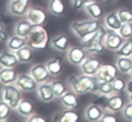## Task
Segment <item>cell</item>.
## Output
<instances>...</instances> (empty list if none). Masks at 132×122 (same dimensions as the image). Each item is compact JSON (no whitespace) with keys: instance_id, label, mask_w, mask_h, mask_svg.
<instances>
[{"instance_id":"1","label":"cell","mask_w":132,"mask_h":122,"mask_svg":"<svg viewBox=\"0 0 132 122\" xmlns=\"http://www.w3.org/2000/svg\"><path fill=\"white\" fill-rule=\"evenodd\" d=\"M67 81H68L70 89L75 91L78 95H83V94L88 93H98L99 79L96 78V75H86V74L81 73V75H70Z\"/></svg>"},{"instance_id":"2","label":"cell","mask_w":132,"mask_h":122,"mask_svg":"<svg viewBox=\"0 0 132 122\" xmlns=\"http://www.w3.org/2000/svg\"><path fill=\"white\" fill-rule=\"evenodd\" d=\"M105 35H106V29L100 27L96 32L90 33L83 40H80L81 46L85 48L89 54H94V56L100 54L105 49V45H104Z\"/></svg>"},{"instance_id":"3","label":"cell","mask_w":132,"mask_h":122,"mask_svg":"<svg viewBox=\"0 0 132 122\" xmlns=\"http://www.w3.org/2000/svg\"><path fill=\"white\" fill-rule=\"evenodd\" d=\"M70 31L73 32V35L77 36L79 40H83L90 33L96 32L100 27L101 23L99 20H80V21H73L70 22Z\"/></svg>"},{"instance_id":"4","label":"cell","mask_w":132,"mask_h":122,"mask_svg":"<svg viewBox=\"0 0 132 122\" xmlns=\"http://www.w3.org/2000/svg\"><path fill=\"white\" fill-rule=\"evenodd\" d=\"M48 32L43 26H35L27 36V45L34 51H42L48 45Z\"/></svg>"},{"instance_id":"5","label":"cell","mask_w":132,"mask_h":122,"mask_svg":"<svg viewBox=\"0 0 132 122\" xmlns=\"http://www.w3.org/2000/svg\"><path fill=\"white\" fill-rule=\"evenodd\" d=\"M22 93L23 91L17 86L16 84L3 85V88H1V100L7 102L14 110H16L20 101L23 99Z\"/></svg>"},{"instance_id":"6","label":"cell","mask_w":132,"mask_h":122,"mask_svg":"<svg viewBox=\"0 0 132 122\" xmlns=\"http://www.w3.org/2000/svg\"><path fill=\"white\" fill-rule=\"evenodd\" d=\"M101 65H103V63H101V60H100L96 56L89 54V56L83 60V63L79 65V68H80V72L83 74L94 76L98 74V72H99V69L101 68Z\"/></svg>"},{"instance_id":"7","label":"cell","mask_w":132,"mask_h":122,"mask_svg":"<svg viewBox=\"0 0 132 122\" xmlns=\"http://www.w3.org/2000/svg\"><path fill=\"white\" fill-rule=\"evenodd\" d=\"M89 56V53L86 52V49L83 46H70L69 49L65 52V57L70 64L73 65H80L83 60Z\"/></svg>"},{"instance_id":"8","label":"cell","mask_w":132,"mask_h":122,"mask_svg":"<svg viewBox=\"0 0 132 122\" xmlns=\"http://www.w3.org/2000/svg\"><path fill=\"white\" fill-rule=\"evenodd\" d=\"M123 42H125V38L117 31L106 30V35H105V40H104V45H105L106 49H109L111 52H116L121 48Z\"/></svg>"},{"instance_id":"9","label":"cell","mask_w":132,"mask_h":122,"mask_svg":"<svg viewBox=\"0 0 132 122\" xmlns=\"http://www.w3.org/2000/svg\"><path fill=\"white\" fill-rule=\"evenodd\" d=\"M31 0H9L6 10L12 16H25L27 10L30 9Z\"/></svg>"},{"instance_id":"10","label":"cell","mask_w":132,"mask_h":122,"mask_svg":"<svg viewBox=\"0 0 132 122\" xmlns=\"http://www.w3.org/2000/svg\"><path fill=\"white\" fill-rule=\"evenodd\" d=\"M23 18L27 19L34 26H43L46 23L48 16H47L46 10L37 7V6H30V9L27 10Z\"/></svg>"},{"instance_id":"11","label":"cell","mask_w":132,"mask_h":122,"mask_svg":"<svg viewBox=\"0 0 132 122\" xmlns=\"http://www.w3.org/2000/svg\"><path fill=\"white\" fill-rule=\"evenodd\" d=\"M17 86L22 90L23 93H31V91H36V89L38 86V83L36 81L34 76L29 73H22V74H19L16 80Z\"/></svg>"},{"instance_id":"12","label":"cell","mask_w":132,"mask_h":122,"mask_svg":"<svg viewBox=\"0 0 132 122\" xmlns=\"http://www.w3.org/2000/svg\"><path fill=\"white\" fill-rule=\"evenodd\" d=\"M119 74H120V72H119L116 65H112V64H103L101 68L99 69L98 74H96V78L100 81H109V83H111L115 78L119 76Z\"/></svg>"},{"instance_id":"13","label":"cell","mask_w":132,"mask_h":122,"mask_svg":"<svg viewBox=\"0 0 132 122\" xmlns=\"http://www.w3.org/2000/svg\"><path fill=\"white\" fill-rule=\"evenodd\" d=\"M36 93H37L38 99L41 101H43V102H51V101L56 99V95H54V91L52 89L51 81H46V83L38 84V86L36 89Z\"/></svg>"},{"instance_id":"14","label":"cell","mask_w":132,"mask_h":122,"mask_svg":"<svg viewBox=\"0 0 132 122\" xmlns=\"http://www.w3.org/2000/svg\"><path fill=\"white\" fill-rule=\"evenodd\" d=\"M30 74L34 76L36 81L41 84V83H46V81L50 80V72L47 69L46 64H42V63H37L34 64L31 68H30Z\"/></svg>"},{"instance_id":"15","label":"cell","mask_w":132,"mask_h":122,"mask_svg":"<svg viewBox=\"0 0 132 122\" xmlns=\"http://www.w3.org/2000/svg\"><path fill=\"white\" fill-rule=\"evenodd\" d=\"M125 106V101L122 99L119 93H114L108 96L106 99V102H105V110H109V111H112V112H121L122 109Z\"/></svg>"},{"instance_id":"16","label":"cell","mask_w":132,"mask_h":122,"mask_svg":"<svg viewBox=\"0 0 132 122\" xmlns=\"http://www.w3.org/2000/svg\"><path fill=\"white\" fill-rule=\"evenodd\" d=\"M104 109L103 106L95 104V102H92L90 105L86 106L85 111H84V117H85L86 121L90 122H98L101 120V117L104 115Z\"/></svg>"},{"instance_id":"17","label":"cell","mask_w":132,"mask_h":122,"mask_svg":"<svg viewBox=\"0 0 132 122\" xmlns=\"http://www.w3.org/2000/svg\"><path fill=\"white\" fill-rule=\"evenodd\" d=\"M51 46L57 52H67L70 47V40L67 35L59 33V35L53 36V38L51 40Z\"/></svg>"},{"instance_id":"18","label":"cell","mask_w":132,"mask_h":122,"mask_svg":"<svg viewBox=\"0 0 132 122\" xmlns=\"http://www.w3.org/2000/svg\"><path fill=\"white\" fill-rule=\"evenodd\" d=\"M61 100V104L63 105V107L65 109H77L79 106V98H78V94L73 91L72 89L67 90L65 93L59 98Z\"/></svg>"},{"instance_id":"19","label":"cell","mask_w":132,"mask_h":122,"mask_svg":"<svg viewBox=\"0 0 132 122\" xmlns=\"http://www.w3.org/2000/svg\"><path fill=\"white\" fill-rule=\"evenodd\" d=\"M79 120L80 117L74 111V109H65L63 111H59L52 117V121L56 122H77Z\"/></svg>"},{"instance_id":"20","label":"cell","mask_w":132,"mask_h":122,"mask_svg":"<svg viewBox=\"0 0 132 122\" xmlns=\"http://www.w3.org/2000/svg\"><path fill=\"white\" fill-rule=\"evenodd\" d=\"M103 23L106 30L117 31V32H119L120 27L122 26V22H121V20L116 11L109 12L108 15H105V16H104V20H103Z\"/></svg>"},{"instance_id":"21","label":"cell","mask_w":132,"mask_h":122,"mask_svg":"<svg viewBox=\"0 0 132 122\" xmlns=\"http://www.w3.org/2000/svg\"><path fill=\"white\" fill-rule=\"evenodd\" d=\"M34 27L35 26L30 22L27 19L23 18V19H21L20 21H17V22L15 23V26H14V33L21 36V37H26V38H27V36L30 35V32L32 31Z\"/></svg>"},{"instance_id":"22","label":"cell","mask_w":132,"mask_h":122,"mask_svg":"<svg viewBox=\"0 0 132 122\" xmlns=\"http://www.w3.org/2000/svg\"><path fill=\"white\" fill-rule=\"evenodd\" d=\"M26 45H27V38L15 35V33H14V36H10L6 40V48L11 52H17L19 49H21Z\"/></svg>"},{"instance_id":"23","label":"cell","mask_w":132,"mask_h":122,"mask_svg":"<svg viewBox=\"0 0 132 122\" xmlns=\"http://www.w3.org/2000/svg\"><path fill=\"white\" fill-rule=\"evenodd\" d=\"M20 63L17 59L16 52H11L7 49V52H3L0 56V65L1 68H15Z\"/></svg>"},{"instance_id":"24","label":"cell","mask_w":132,"mask_h":122,"mask_svg":"<svg viewBox=\"0 0 132 122\" xmlns=\"http://www.w3.org/2000/svg\"><path fill=\"white\" fill-rule=\"evenodd\" d=\"M17 72L15 68H1L0 69V83L1 85L15 84L17 80Z\"/></svg>"},{"instance_id":"25","label":"cell","mask_w":132,"mask_h":122,"mask_svg":"<svg viewBox=\"0 0 132 122\" xmlns=\"http://www.w3.org/2000/svg\"><path fill=\"white\" fill-rule=\"evenodd\" d=\"M45 64H46V67H47V69H48V72H50L51 76H53V78H57V76H59L63 73L62 59L59 58V57H54V58L48 59Z\"/></svg>"},{"instance_id":"26","label":"cell","mask_w":132,"mask_h":122,"mask_svg":"<svg viewBox=\"0 0 132 122\" xmlns=\"http://www.w3.org/2000/svg\"><path fill=\"white\" fill-rule=\"evenodd\" d=\"M47 9H48V12L56 18L63 16L65 12V5L63 0H48Z\"/></svg>"},{"instance_id":"27","label":"cell","mask_w":132,"mask_h":122,"mask_svg":"<svg viewBox=\"0 0 132 122\" xmlns=\"http://www.w3.org/2000/svg\"><path fill=\"white\" fill-rule=\"evenodd\" d=\"M34 111H35L34 102L29 99H22L20 101L19 106L16 107V112L20 116H22L23 118H26V117L31 116L32 114H35Z\"/></svg>"},{"instance_id":"28","label":"cell","mask_w":132,"mask_h":122,"mask_svg":"<svg viewBox=\"0 0 132 122\" xmlns=\"http://www.w3.org/2000/svg\"><path fill=\"white\" fill-rule=\"evenodd\" d=\"M84 11L89 16V19H93V20H100L103 18V7L98 1H93L90 4H88L84 7Z\"/></svg>"},{"instance_id":"29","label":"cell","mask_w":132,"mask_h":122,"mask_svg":"<svg viewBox=\"0 0 132 122\" xmlns=\"http://www.w3.org/2000/svg\"><path fill=\"white\" fill-rule=\"evenodd\" d=\"M115 65L120 72V74H130L132 68V57H116Z\"/></svg>"},{"instance_id":"30","label":"cell","mask_w":132,"mask_h":122,"mask_svg":"<svg viewBox=\"0 0 132 122\" xmlns=\"http://www.w3.org/2000/svg\"><path fill=\"white\" fill-rule=\"evenodd\" d=\"M16 56H17V59H19L20 63L27 64L32 60V58H34V49H32L29 45H26V46L22 47L21 49L17 51Z\"/></svg>"},{"instance_id":"31","label":"cell","mask_w":132,"mask_h":122,"mask_svg":"<svg viewBox=\"0 0 132 122\" xmlns=\"http://www.w3.org/2000/svg\"><path fill=\"white\" fill-rule=\"evenodd\" d=\"M115 53L117 57H132V38L125 40L121 48Z\"/></svg>"},{"instance_id":"32","label":"cell","mask_w":132,"mask_h":122,"mask_svg":"<svg viewBox=\"0 0 132 122\" xmlns=\"http://www.w3.org/2000/svg\"><path fill=\"white\" fill-rule=\"evenodd\" d=\"M51 84H52V89L54 91V95H56V98H58V99L68 90L65 83H63V81H61V80H52Z\"/></svg>"},{"instance_id":"33","label":"cell","mask_w":132,"mask_h":122,"mask_svg":"<svg viewBox=\"0 0 132 122\" xmlns=\"http://www.w3.org/2000/svg\"><path fill=\"white\" fill-rule=\"evenodd\" d=\"M11 110H12L11 106L7 104V102L1 100L0 101V121L1 122L7 121L9 116L11 115Z\"/></svg>"},{"instance_id":"34","label":"cell","mask_w":132,"mask_h":122,"mask_svg":"<svg viewBox=\"0 0 132 122\" xmlns=\"http://www.w3.org/2000/svg\"><path fill=\"white\" fill-rule=\"evenodd\" d=\"M112 84V89H114V93H122V91H126V85H127V81L123 80V78L121 76H117L115 78L114 80L111 81Z\"/></svg>"},{"instance_id":"35","label":"cell","mask_w":132,"mask_h":122,"mask_svg":"<svg viewBox=\"0 0 132 122\" xmlns=\"http://www.w3.org/2000/svg\"><path fill=\"white\" fill-rule=\"evenodd\" d=\"M117 15L120 18L121 22L122 23H128V22H132V11L128 10L126 7H121L117 10Z\"/></svg>"},{"instance_id":"36","label":"cell","mask_w":132,"mask_h":122,"mask_svg":"<svg viewBox=\"0 0 132 122\" xmlns=\"http://www.w3.org/2000/svg\"><path fill=\"white\" fill-rule=\"evenodd\" d=\"M98 93L99 94H103V95H111V94H114L112 84H111V83H109V81H100V80H99Z\"/></svg>"},{"instance_id":"37","label":"cell","mask_w":132,"mask_h":122,"mask_svg":"<svg viewBox=\"0 0 132 122\" xmlns=\"http://www.w3.org/2000/svg\"><path fill=\"white\" fill-rule=\"evenodd\" d=\"M119 33H120L125 40L132 38V22L122 23V26H121L120 30H119Z\"/></svg>"},{"instance_id":"38","label":"cell","mask_w":132,"mask_h":122,"mask_svg":"<svg viewBox=\"0 0 132 122\" xmlns=\"http://www.w3.org/2000/svg\"><path fill=\"white\" fill-rule=\"evenodd\" d=\"M121 114H122V117H123L126 121L132 122V102L131 101H128L127 104H125L123 109L121 111Z\"/></svg>"},{"instance_id":"39","label":"cell","mask_w":132,"mask_h":122,"mask_svg":"<svg viewBox=\"0 0 132 122\" xmlns=\"http://www.w3.org/2000/svg\"><path fill=\"white\" fill-rule=\"evenodd\" d=\"M93 1H96V0H70V4L75 10H84V7Z\"/></svg>"},{"instance_id":"40","label":"cell","mask_w":132,"mask_h":122,"mask_svg":"<svg viewBox=\"0 0 132 122\" xmlns=\"http://www.w3.org/2000/svg\"><path fill=\"white\" fill-rule=\"evenodd\" d=\"M101 122H117L119 118L115 116V112L112 111H109V110H105L104 111V115L101 117Z\"/></svg>"},{"instance_id":"41","label":"cell","mask_w":132,"mask_h":122,"mask_svg":"<svg viewBox=\"0 0 132 122\" xmlns=\"http://www.w3.org/2000/svg\"><path fill=\"white\" fill-rule=\"evenodd\" d=\"M25 120H26V121H29V122H45L46 121V118H45V117L41 116V115H37V114H32L31 116L26 117Z\"/></svg>"},{"instance_id":"42","label":"cell","mask_w":132,"mask_h":122,"mask_svg":"<svg viewBox=\"0 0 132 122\" xmlns=\"http://www.w3.org/2000/svg\"><path fill=\"white\" fill-rule=\"evenodd\" d=\"M126 93H127V94H131V93H132V78H131V79H130L128 81H127Z\"/></svg>"},{"instance_id":"43","label":"cell","mask_w":132,"mask_h":122,"mask_svg":"<svg viewBox=\"0 0 132 122\" xmlns=\"http://www.w3.org/2000/svg\"><path fill=\"white\" fill-rule=\"evenodd\" d=\"M6 40V33H5V31H4V29L1 27V41H4Z\"/></svg>"},{"instance_id":"44","label":"cell","mask_w":132,"mask_h":122,"mask_svg":"<svg viewBox=\"0 0 132 122\" xmlns=\"http://www.w3.org/2000/svg\"><path fill=\"white\" fill-rule=\"evenodd\" d=\"M104 3H106V4H112V3H115L116 0H103Z\"/></svg>"},{"instance_id":"45","label":"cell","mask_w":132,"mask_h":122,"mask_svg":"<svg viewBox=\"0 0 132 122\" xmlns=\"http://www.w3.org/2000/svg\"><path fill=\"white\" fill-rule=\"evenodd\" d=\"M128 101H131V102H132V93L128 94Z\"/></svg>"},{"instance_id":"46","label":"cell","mask_w":132,"mask_h":122,"mask_svg":"<svg viewBox=\"0 0 132 122\" xmlns=\"http://www.w3.org/2000/svg\"><path fill=\"white\" fill-rule=\"evenodd\" d=\"M130 75H131V78H132V68H131V70H130Z\"/></svg>"}]
</instances>
